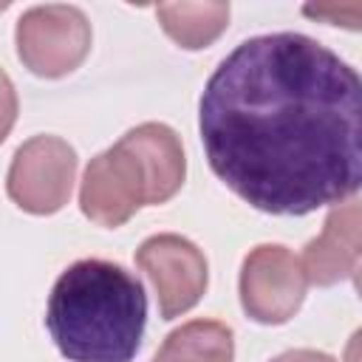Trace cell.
<instances>
[{
    "instance_id": "5b68a950",
    "label": "cell",
    "mask_w": 362,
    "mask_h": 362,
    "mask_svg": "<svg viewBox=\"0 0 362 362\" xmlns=\"http://www.w3.org/2000/svg\"><path fill=\"white\" fill-rule=\"evenodd\" d=\"M305 274L300 257L280 243H263L252 249L240 269V305L263 325L288 322L305 297Z\"/></svg>"
},
{
    "instance_id": "ba28073f",
    "label": "cell",
    "mask_w": 362,
    "mask_h": 362,
    "mask_svg": "<svg viewBox=\"0 0 362 362\" xmlns=\"http://www.w3.org/2000/svg\"><path fill=\"white\" fill-rule=\"evenodd\" d=\"M359 226H362V209L356 201H348L337 206L305 252H303V274L314 286H334L345 277H354L359 269V255H362V240H359Z\"/></svg>"
},
{
    "instance_id": "4fadbf2b",
    "label": "cell",
    "mask_w": 362,
    "mask_h": 362,
    "mask_svg": "<svg viewBox=\"0 0 362 362\" xmlns=\"http://www.w3.org/2000/svg\"><path fill=\"white\" fill-rule=\"evenodd\" d=\"M14 119H17V93L6 71H0V141L11 133Z\"/></svg>"
},
{
    "instance_id": "277c9868",
    "label": "cell",
    "mask_w": 362,
    "mask_h": 362,
    "mask_svg": "<svg viewBox=\"0 0 362 362\" xmlns=\"http://www.w3.org/2000/svg\"><path fill=\"white\" fill-rule=\"evenodd\" d=\"M74 175V147L57 136H34L14 153L6 189L20 209L31 215H51L68 204Z\"/></svg>"
},
{
    "instance_id": "30bf717a",
    "label": "cell",
    "mask_w": 362,
    "mask_h": 362,
    "mask_svg": "<svg viewBox=\"0 0 362 362\" xmlns=\"http://www.w3.org/2000/svg\"><path fill=\"white\" fill-rule=\"evenodd\" d=\"M232 328L218 320H192L167 334L153 362H232Z\"/></svg>"
},
{
    "instance_id": "3957f363",
    "label": "cell",
    "mask_w": 362,
    "mask_h": 362,
    "mask_svg": "<svg viewBox=\"0 0 362 362\" xmlns=\"http://www.w3.org/2000/svg\"><path fill=\"white\" fill-rule=\"evenodd\" d=\"M14 37L23 65L45 79L71 74L90 51V23L76 6H34L17 20Z\"/></svg>"
},
{
    "instance_id": "5bb4252c",
    "label": "cell",
    "mask_w": 362,
    "mask_h": 362,
    "mask_svg": "<svg viewBox=\"0 0 362 362\" xmlns=\"http://www.w3.org/2000/svg\"><path fill=\"white\" fill-rule=\"evenodd\" d=\"M272 362H337L334 356L322 354V351H311V348H297V351H286Z\"/></svg>"
},
{
    "instance_id": "8fae6325",
    "label": "cell",
    "mask_w": 362,
    "mask_h": 362,
    "mask_svg": "<svg viewBox=\"0 0 362 362\" xmlns=\"http://www.w3.org/2000/svg\"><path fill=\"white\" fill-rule=\"evenodd\" d=\"M156 17L170 40L198 51L215 42L229 25V3H161L156 6Z\"/></svg>"
},
{
    "instance_id": "9c48e42d",
    "label": "cell",
    "mask_w": 362,
    "mask_h": 362,
    "mask_svg": "<svg viewBox=\"0 0 362 362\" xmlns=\"http://www.w3.org/2000/svg\"><path fill=\"white\" fill-rule=\"evenodd\" d=\"M141 164L147 178V204L158 206L170 201L187 175V158L181 139L161 122H144L119 139Z\"/></svg>"
},
{
    "instance_id": "52a82bcc",
    "label": "cell",
    "mask_w": 362,
    "mask_h": 362,
    "mask_svg": "<svg viewBox=\"0 0 362 362\" xmlns=\"http://www.w3.org/2000/svg\"><path fill=\"white\" fill-rule=\"evenodd\" d=\"M144 204H147L144 170L122 141L90 158L79 189V206L93 223L116 229L124 221H130L136 209Z\"/></svg>"
},
{
    "instance_id": "8992f818",
    "label": "cell",
    "mask_w": 362,
    "mask_h": 362,
    "mask_svg": "<svg viewBox=\"0 0 362 362\" xmlns=\"http://www.w3.org/2000/svg\"><path fill=\"white\" fill-rule=\"evenodd\" d=\"M136 263L150 277L164 320L181 317L206 291V257L192 240L181 235L147 238L136 252Z\"/></svg>"
},
{
    "instance_id": "7a4b0ae2",
    "label": "cell",
    "mask_w": 362,
    "mask_h": 362,
    "mask_svg": "<svg viewBox=\"0 0 362 362\" xmlns=\"http://www.w3.org/2000/svg\"><path fill=\"white\" fill-rule=\"evenodd\" d=\"M147 297L119 263L85 257L68 266L48 297L45 325L68 362H130L141 348Z\"/></svg>"
},
{
    "instance_id": "6da1fadb",
    "label": "cell",
    "mask_w": 362,
    "mask_h": 362,
    "mask_svg": "<svg viewBox=\"0 0 362 362\" xmlns=\"http://www.w3.org/2000/svg\"><path fill=\"white\" fill-rule=\"evenodd\" d=\"M198 130L212 173L260 212L308 215L359 189V74L305 34L240 42L206 79Z\"/></svg>"
},
{
    "instance_id": "7c38bea8",
    "label": "cell",
    "mask_w": 362,
    "mask_h": 362,
    "mask_svg": "<svg viewBox=\"0 0 362 362\" xmlns=\"http://www.w3.org/2000/svg\"><path fill=\"white\" fill-rule=\"evenodd\" d=\"M303 14L314 17V20H325L331 25H345V28H359V14L362 6L359 3H320V6H305Z\"/></svg>"
}]
</instances>
